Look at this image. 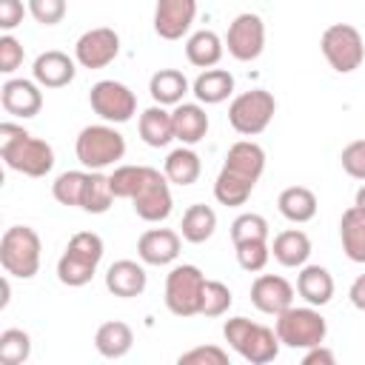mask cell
Listing matches in <instances>:
<instances>
[{
    "label": "cell",
    "mask_w": 365,
    "mask_h": 365,
    "mask_svg": "<svg viewBox=\"0 0 365 365\" xmlns=\"http://www.w3.org/2000/svg\"><path fill=\"white\" fill-rule=\"evenodd\" d=\"M262 171H265V151L251 140L234 143L228 148L222 171L217 174V182H214L217 202L228 205V208L245 205V200L251 197V191H254L257 180L262 177Z\"/></svg>",
    "instance_id": "cell-1"
},
{
    "label": "cell",
    "mask_w": 365,
    "mask_h": 365,
    "mask_svg": "<svg viewBox=\"0 0 365 365\" xmlns=\"http://www.w3.org/2000/svg\"><path fill=\"white\" fill-rule=\"evenodd\" d=\"M0 157L11 171L26 177H46L54 168V148L14 123H0Z\"/></svg>",
    "instance_id": "cell-2"
},
{
    "label": "cell",
    "mask_w": 365,
    "mask_h": 365,
    "mask_svg": "<svg viewBox=\"0 0 365 365\" xmlns=\"http://www.w3.org/2000/svg\"><path fill=\"white\" fill-rule=\"evenodd\" d=\"M225 342L251 365H265L274 362L279 354V336L274 328H265L259 322H251L248 317H231L222 325Z\"/></svg>",
    "instance_id": "cell-3"
},
{
    "label": "cell",
    "mask_w": 365,
    "mask_h": 365,
    "mask_svg": "<svg viewBox=\"0 0 365 365\" xmlns=\"http://www.w3.org/2000/svg\"><path fill=\"white\" fill-rule=\"evenodd\" d=\"M103 259V240L94 231H77L66 251L57 259V279L68 288H80L86 282H91L97 265Z\"/></svg>",
    "instance_id": "cell-4"
},
{
    "label": "cell",
    "mask_w": 365,
    "mask_h": 365,
    "mask_svg": "<svg viewBox=\"0 0 365 365\" xmlns=\"http://www.w3.org/2000/svg\"><path fill=\"white\" fill-rule=\"evenodd\" d=\"M40 237L29 225H11L6 228L0 240V265L9 277L31 279L40 268Z\"/></svg>",
    "instance_id": "cell-5"
},
{
    "label": "cell",
    "mask_w": 365,
    "mask_h": 365,
    "mask_svg": "<svg viewBox=\"0 0 365 365\" xmlns=\"http://www.w3.org/2000/svg\"><path fill=\"white\" fill-rule=\"evenodd\" d=\"M274 331H277L282 345L297 351V348H314V345L325 342L328 322H325V317L314 305H305V308L291 305L282 314H277Z\"/></svg>",
    "instance_id": "cell-6"
},
{
    "label": "cell",
    "mask_w": 365,
    "mask_h": 365,
    "mask_svg": "<svg viewBox=\"0 0 365 365\" xmlns=\"http://www.w3.org/2000/svg\"><path fill=\"white\" fill-rule=\"evenodd\" d=\"M74 151H77V160L86 168L100 171V168H108L117 160H123V154H125V137L114 125H86L77 134Z\"/></svg>",
    "instance_id": "cell-7"
},
{
    "label": "cell",
    "mask_w": 365,
    "mask_h": 365,
    "mask_svg": "<svg viewBox=\"0 0 365 365\" xmlns=\"http://www.w3.org/2000/svg\"><path fill=\"white\" fill-rule=\"evenodd\" d=\"M274 111H277L274 94L265 88H251V91H242L231 100L228 123L237 134L254 137V134H262L268 128V123L274 120Z\"/></svg>",
    "instance_id": "cell-8"
},
{
    "label": "cell",
    "mask_w": 365,
    "mask_h": 365,
    "mask_svg": "<svg viewBox=\"0 0 365 365\" xmlns=\"http://www.w3.org/2000/svg\"><path fill=\"white\" fill-rule=\"evenodd\" d=\"M319 48H322V57L328 60V66L339 74H351L362 66L365 60V43H362V34L351 26V23H334L322 31V40H319Z\"/></svg>",
    "instance_id": "cell-9"
},
{
    "label": "cell",
    "mask_w": 365,
    "mask_h": 365,
    "mask_svg": "<svg viewBox=\"0 0 365 365\" xmlns=\"http://www.w3.org/2000/svg\"><path fill=\"white\" fill-rule=\"evenodd\" d=\"M205 277L197 265H174L165 277V308L174 317H194L200 314Z\"/></svg>",
    "instance_id": "cell-10"
},
{
    "label": "cell",
    "mask_w": 365,
    "mask_h": 365,
    "mask_svg": "<svg viewBox=\"0 0 365 365\" xmlns=\"http://www.w3.org/2000/svg\"><path fill=\"white\" fill-rule=\"evenodd\" d=\"M88 103H91L94 114H100L106 123H128L137 114V97L120 80L94 83L88 91Z\"/></svg>",
    "instance_id": "cell-11"
},
{
    "label": "cell",
    "mask_w": 365,
    "mask_h": 365,
    "mask_svg": "<svg viewBox=\"0 0 365 365\" xmlns=\"http://www.w3.org/2000/svg\"><path fill=\"white\" fill-rule=\"evenodd\" d=\"M131 205H134V214L140 220H145V222H163V220H168V214L174 208L168 177L148 165L140 188H137V194L131 197Z\"/></svg>",
    "instance_id": "cell-12"
},
{
    "label": "cell",
    "mask_w": 365,
    "mask_h": 365,
    "mask_svg": "<svg viewBox=\"0 0 365 365\" xmlns=\"http://www.w3.org/2000/svg\"><path fill=\"white\" fill-rule=\"evenodd\" d=\"M225 46H228V54L240 63H251L262 54L265 48V23L259 14L254 11H242L231 20L228 26V34H225Z\"/></svg>",
    "instance_id": "cell-13"
},
{
    "label": "cell",
    "mask_w": 365,
    "mask_h": 365,
    "mask_svg": "<svg viewBox=\"0 0 365 365\" xmlns=\"http://www.w3.org/2000/svg\"><path fill=\"white\" fill-rule=\"evenodd\" d=\"M120 54V34L108 26L88 29L74 43V60L83 68H106Z\"/></svg>",
    "instance_id": "cell-14"
},
{
    "label": "cell",
    "mask_w": 365,
    "mask_h": 365,
    "mask_svg": "<svg viewBox=\"0 0 365 365\" xmlns=\"http://www.w3.org/2000/svg\"><path fill=\"white\" fill-rule=\"evenodd\" d=\"M251 302L257 311L262 314H282L285 308L294 305V288L285 277H277V274H259L254 282H251Z\"/></svg>",
    "instance_id": "cell-15"
},
{
    "label": "cell",
    "mask_w": 365,
    "mask_h": 365,
    "mask_svg": "<svg viewBox=\"0 0 365 365\" xmlns=\"http://www.w3.org/2000/svg\"><path fill=\"white\" fill-rule=\"evenodd\" d=\"M197 17V0H157L154 31L163 40H180Z\"/></svg>",
    "instance_id": "cell-16"
},
{
    "label": "cell",
    "mask_w": 365,
    "mask_h": 365,
    "mask_svg": "<svg viewBox=\"0 0 365 365\" xmlns=\"http://www.w3.org/2000/svg\"><path fill=\"white\" fill-rule=\"evenodd\" d=\"M0 103L6 108V114L11 117H34L43 108V94H40V83L31 80H6L0 88Z\"/></svg>",
    "instance_id": "cell-17"
},
{
    "label": "cell",
    "mask_w": 365,
    "mask_h": 365,
    "mask_svg": "<svg viewBox=\"0 0 365 365\" xmlns=\"http://www.w3.org/2000/svg\"><path fill=\"white\" fill-rule=\"evenodd\" d=\"M137 257L145 265H168L180 257V234L171 228H148L137 240Z\"/></svg>",
    "instance_id": "cell-18"
},
{
    "label": "cell",
    "mask_w": 365,
    "mask_h": 365,
    "mask_svg": "<svg viewBox=\"0 0 365 365\" xmlns=\"http://www.w3.org/2000/svg\"><path fill=\"white\" fill-rule=\"evenodd\" d=\"M74 60L66 54V51H43L37 54L34 66H31V74H34V83H40L43 88H63L74 80Z\"/></svg>",
    "instance_id": "cell-19"
},
{
    "label": "cell",
    "mask_w": 365,
    "mask_h": 365,
    "mask_svg": "<svg viewBox=\"0 0 365 365\" xmlns=\"http://www.w3.org/2000/svg\"><path fill=\"white\" fill-rule=\"evenodd\" d=\"M145 282H148L145 268L140 262H134V259H117L106 271V288L120 299L140 297L145 291Z\"/></svg>",
    "instance_id": "cell-20"
},
{
    "label": "cell",
    "mask_w": 365,
    "mask_h": 365,
    "mask_svg": "<svg viewBox=\"0 0 365 365\" xmlns=\"http://www.w3.org/2000/svg\"><path fill=\"white\" fill-rule=\"evenodd\" d=\"M174 120V140L182 145H197L208 134V114L200 103H180L171 111Z\"/></svg>",
    "instance_id": "cell-21"
},
{
    "label": "cell",
    "mask_w": 365,
    "mask_h": 365,
    "mask_svg": "<svg viewBox=\"0 0 365 365\" xmlns=\"http://www.w3.org/2000/svg\"><path fill=\"white\" fill-rule=\"evenodd\" d=\"M297 294L308 305L322 308L334 297V277L322 265H302V271L297 274Z\"/></svg>",
    "instance_id": "cell-22"
},
{
    "label": "cell",
    "mask_w": 365,
    "mask_h": 365,
    "mask_svg": "<svg viewBox=\"0 0 365 365\" xmlns=\"http://www.w3.org/2000/svg\"><path fill=\"white\" fill-rule=\"evenodd\" d=\"M271 254L279 265L285 268H302L311 257V240L305 231L299 228H288V231H279L274 237V245H271Z\"/></svg>",
    "instance_id": "cell-23"
},
{
    "label": "cell",
    "mask_w": 365,
    "mask_h": 365,
    "mask_svg": "<svg viewBox=\"0 0 365 365\" xmlns=\"http://www.w3.org/2000/svg\"><path fill=\"white\" fill-rule=\"evenodd\" d=\"M339 240H342V251L351 262L365 265V211L351 205L348 211H342L339 220Z\"/></svg>",
    "instance_id": "cell-24"
},
{
    "label": "cell",
    "mask_w": 365,
    "mask_h": 365,
    "mask_svg": "<svg viewBox=\"0 0 365 365\" xmlns=\"http://www.w3.org/2000/svg\"><path fill=\"white\" fill-rule=\"evenodd\" d=\"M131 345H134V331H131L125 322H120V319L103 322V325L97 328V334H94V348H97V354L106 356V359H120V356H125V354L131 351Z\"/></svg>",
    "instance_id": "cell-25"
},
{
    "label": "cell",
    "mask_w": 365,
    "mask_h": 365,
    "mask_svg": "<svg viewBox=\"0 0 365 365\" xmlns=\"http://www.w3.org/2000/svg\"><path fill=\"white\" fill-rule=\"evenodd\" d=\"M277 208L291 222H308L317 217V194L305 185H288L279 191Z\"/></svg>",
    "instance_id": "cell-26"
},
{
    "label": "cell",
    "mask_w": 365,
    "mask_h": 365,
    "mask_svg": "<svg viewBox=\"0 0 365 365\" xmlns=\"http://www.w3.org/2000/svg\"><path fill=\"white\" fill-rule=\"evenodd\" d=\"M222 51H225V43H222L220 34L211 31V29L194 31V34L185 40V57H188V63L197 66V68H211V66H217L220 57H222Z\"/></svg>",
    "instance_id": "cell-27"
},
{
    "label": "cell",
    "mask_w": 365,
    "mask_h": 365,
    "mask_svg": "<svg viewBox=\"0 0 365 365\" xmlns=\"http://www.w3.org/2000/svg\"><path fill=\"white\" fill-rule=\"evenodd\" d=\"M148 91L157 106H180L182 97L188 94V80L177 68H160L148 80Z\"/></svg>",
    "instance_id": "cell-28"
},
{
    "label": "cell",
    "mask_w": 365,
    "mask_h": 365,
    "mask_svg": "<svg viewBox=\"0 0 365 365\" xmlns=\"http://www.w3.org/2000/svg\"><path fill=\"white\" fill-rule=\"evenodd\" d=\"M140 137L145 145L151 148H163L174 140V120L171 111H165L163 106H151L140 114Z\"/></svg>",
    "instance_id": "cell-29"
},
{
    "label": "cell",
    "mask_w": 365,
    "mask_h": 365,
    "mask_svg": "<svg viewBox=\"0 0 365 365\" xmlns=\"http://www.w3.org/2000/svg\"><path fill=\"white\" fill-rule=\"evenodd\" d=\"M191 91H194V97H197L200 103L217 106V103H222V100L231 97V91H234V77H231L225 68H205V71L194 80Z\"/></svg>",
    "instance_id": "cell-30"
},
{
    "label": "cell",
    "mask_w": 365,
    "mask_h": 365,
    "mask_svg": "<svg viewBox=\"0 0 365 365\" xmlns=\"http://www.w3.org/2000/svg\"><path fill=\"white\" fill-rule=\"evenodd\" d=\"M200 171H202V163H200L197 151H191L188 145L174 148L163 163V174L174 185H194L200 180Z\"/></svg>",
    "instance_id": "cell-31"
},
{
    "label": "cell",
    "mask_w": 365,
    "mask_h": 365,
    "mask_svg": "<svg viewBox=\"0 0 365 365\" xmlns=\"http://www.w3.org/2000/svg\"><path fill=\"white\" fill-rule=\"evenodd\" d=\"M217 231V214L211 205H202V202H194L185 208L182 214V222H180V234L182 240L200 245L205 240H211V234Z\"/></svg>",
    "instance_id": "cell-32"
},
{
    "label": "cell",
    "mask_w": 365,
    "mask_h": 365,
    "mask_svg": "<svg viewBox=\"0 0 365 365\" xmlns=\"http://www.w3.org/2000/svg\"><path fill=\"white\" fill-rule=\"evenodd\" d=\"M114 202V191H111V182L106 174L100 171H91L88 180H86V191H83V202L80 208L86 214H106Z\"/></svg>",
    "instance_id": "cell-33"
},
{
    "label": "cell",
    "mask_w": 365,
    "mask_h": 365,
    "mask_svg": "<svg viewBox=\"0 0 365 365\" xmlns=\"http://www.w3.org/2000/svg\"><path fill=\"white\" fill-rule=\"evenodd\" d=\"M31 356V336L20 328H6L0 334V362L3 365H23Z\"/></svg>",
    "instance_id": "cell-34"
},
{
    "label": "cell",
    "mask_w": 365,
    "mask_h": 365,
    "mask_svg": "<svg viewBox=\"0 0 365 365\" xmlns=\"http://www.w3.org/2000/svg\"><path fill=\"white\" fill-rule=\"evenodd\" d=\"M86 171H63L54 182H51V194L60 205H77L83 202V191H86Z\"/></svg>",
    "instance_id": "cell-35"
},
{
    "label": "cell",
    "mask_w": 365,
    "mask_h": 365,
    "mask_svg": "<svg viewBox=\"0 0 365 365\" xmlns=\"http://www.w3.org/2000/svg\"><path fill=\"white\" fill-rule=\"evenodd\" d=\"M254 240H268V220L254 211L240 214L231 222V242L240 245V242H254Z\"/></svg>",
    "instance_id": "cell-36"
},
{
    "label": "cell",
    "mask_w": 365,
    "mask_h": 365,
    "mask_svg": "<svg viewBox=\"0 0 365 365\" xmlns=\"http://www.w3.org/2000/svg\"><path fill=\"white\" fill-rule=\"evenodd\" d=\"M231 302H234V297H231V291H228L225 282L205 279V285H202V302H200V314L202 317H222L231 308Z\"/></svg>",
    "instance_id": "cell-37"
},
{
    "label": "cell",
    "mask_w": 365,
    "mask_h": 365,
    "mask_svg": "<svg viewBox=\"0 0 365 365\" xmlns=\"http://www.w3.org/2000/svg\"><path fill=\"white\" fill-rule=\"evenodd\" d=\"M145 168L148 165H120V168H114V174H108V182H111L114 197L131 200L137 194L143 177H145Z\"/></svg>",
    "instance_id": "cell-38"
},
{
    "label": "cell",
    "mask_w": 365,
    "mask_h": 365,
    "mask_svg": "<svg viewBox=\"0 0 365 365\" xmlns=\"http://www.w3.org/2000/svg\"><path fill=\"white\" fill-rule=\"evenodd\" d=\"M234 251H237V262H240V268H242V271H248V274L262 271V268H265V262H268V257H271L268 240L240 242V245H234Z\"/></svg>",
    "instance_id": "cell-39"
},
{
    "label": "cell",
    "mask_w": 365,
    "mask_h": 365,
    "mask_svg": "<svg viewBox=\"0 0 365 365\" xmlns=\"http://www.w3.org/2000/svg\"><path fill=\"white\" fill-rule=\"evenodd\" d=\"M180 365H228V351L217 345H197L177 356Z\"/></svg>",
    "instance_id": "cell-40"
},
{
    "label": "cell",
    "mask_w": 365,
    "mask_h": 365,
    "mask_svg": "<svg viewBox=\"0 0 365 365\" xmlns=\"http://www.w3.org/2000/svg\"><path fill=\"white\" fill-rule=\"evenodd\" d=\"M29 14L40 26H57L66 17V0H29Z\"/></svg>",
    "instance_id": "cell-41"
},
{
    "label": "cell",
    "mask_w": 365,
    "mask_h": 365,
    "mask_svg": "<svg viewBox=\"0 0 365 365\" xmlns=\"http://www.w3.org/2000/svg\"><path fill=\"white\" fill-rule=\"evenodd\" d=\"M339 163H342V168H345L348 177L365 180V140L348 143V145L342 148V154H339Z\"/></svg>",
    "instance_id": "cell-42"
},
{
    "label": "cell",
    "mask_w": 365,
    "mask_h": 365,
    "mask_svg": "<svg viewBox=\"0 0 365 365\" xmlns=\"http://www.w3.org/2000/svg\"><path fill=\"white\" fill-rule=\"evenodd\" d=\"M23 66V46L20 40H14L9 31L0 37V71L3 74H11Z\"/></svg>",
    "instance_id": "cell-43"
},
{
    "label": "cell",
    "mask_w": 365,
    "mask_h": 365,
    "mask_svg": "<svg viewBox=\"0 0 365 365\" xmlns=\"http://www.w3.org/2000/svg\"><path fill=\"white\" fill-rule=\"evenodd\" d=\"M23 14H26L23 0H0V29L3 31L17 29L23 23Z\"/></svg>",
    "instance_id": "cell-44"
},
{
    "label": "cell",
    "mask_w": 365,
    "mask_h": 365,
    "mask_svg": "<svg viewBox=\"0 0 365 365\" xmlns=\"http://www.w3.org/2000/svg\"><path fill=\"white\" fill-rule=\"evenodd\" d=\"M334 362H336V354L331 348H325L322 342L314 345V348H305L302 365H334Z\"/></svg>",
    "instance_id": "cell-45"
},
{
    "label": "cell",
    "mask_w": 365,
    "mask_h": 365,
    "mask_svg": "<svg viewBox=\"0 0 365 365\" xmlns=\"http://www.w3.org/2000/svg\"><path fill=\"white\" fill-rule=\"evenodd\" d=\"M348 299H351V305H354L356 311H365V274H359V277L351 282Z\"/></svg>",
    "instance_id": "cell-46"
},
{
    "label": "cell",
    "mask_w": 365,
    "mask_h": 365,
    "mask_svg": "<svg viewBox=\"0 0 365 365\" xmlns=\"http://www.w3.org/2000/svg\"><path fill=\"white\" fill-rule=\"evenodd\" d=\"M0 288H3V299H0V308H6V305H9V297H11V285H9V277H3Z\"/></svg>",
    "instance_id": "cell-47"
},
{
    "label": "cell",
    "mask_w": 365,
    "mask_h": 365,
    "mask_svg": "<svg viewBox=\"0 0 365 365\" xmlns=\"http://www.w3.org/2000/svg\"><path fill=\"white\" fill-rule=\"evenodd\" d=\"M354 205H356V208H362V211H365V185H362V188H359V191H356V197H354Z\"/></svg>",
    "instance_id": "cell-48"
}]
</instances>
